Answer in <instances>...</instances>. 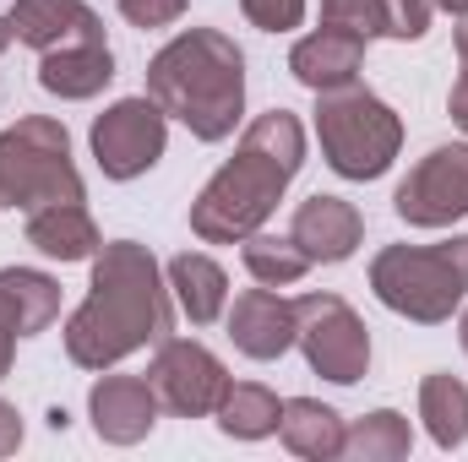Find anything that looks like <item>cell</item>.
<instances>
[{"label": "cell", "instance_id": "cell-20", "mask_svg": "<svg viewBox=\"0 0 468 462\" xmlns=\"http://www.w3.org/2000/svg\"><path fill=\"white\" fill-rule=\"evenodd\" d=\"M164 278H169L175 305H180L197 327H213V321L229 310V278H224V267H218L213 256H202V250H180V256L164 267Z\"/></svg>", "mask_w": 468, "mask_h": 462}, {"label": "cell", "instance_id": "cell-5", "mask_svg": "<svg viewBox=\"0 0 468 462\" xmlns=\"http://www.w3.org/2000/svg\"><path fill=\"white\" fill-rule=\"evenodd\" d=\"M88 185L71 158V131L49 115H22L0 131V207L38 213L55 202H82Z\"/></svg>", "mask_w": 468, "mask_h": 462}, {"label": "cell", "instance_id": "cell-1", "mask_svg": "<svg viewBox=\"0 0 468 462\" xmlns=\"http://www.w3.org/2000/svg\"><path fill=\"white\" fill-rule=\"evenodd\" d=\"M175 332V294L158 256L136 239H110L93 256L88 299L66 321V353L82 370H110L125 353Z\"/></svg>", "mask_w": 468, "mask_h": 462}, {"label": "cell", "instance_id": "cell-19", "mask_svg": "<svg viewBox=\"0 0 468 462\" xmlns=\"http://www.w3.org/2000/svg\"><path fill=\"white\" fill-rule=\"evenodd\" d=\"M27 245L49 261H93L104 250V234L82 202H55L27 213Z\"/></svg>", "mask_w": 468, "mask_h": 462}, {"label": "cell", "instance_id": "cell-28", "mask_svg": "<svg viewBox=\"0 0 468 462\" xmlns=\"http://www.w3.org/2000/svg\"><path fill=\"white\" fill-rule=\"evenodd\" d=\"M16 446H22V414L0 397V457H11Z\"/></svg>", "mask_w": 468, "mask_h": 462}, {"label": "cell", "instance_id": "cell-12", "mask_svg": "<svg viewBox=\"0 0 468 462\" xmlns=\"http://www.w3.org/2000/svg\"><path fill=\"white\" fill-rule=\"evenodd\" d=\"M158 392L153 381L142 375H99L93 392H88V419H93V436L110 441V446H136L153 436L158 425Z\"/></svg>", "mask_w": 468, "mask_h": 462}, {"label": "cell", "instance_id": "cell-18", "mask_svg": "<svg viewBox=\"0 0 468 462\" xmlns=\"http://www.w3.org/2000/svg\"><path fill=\"white\" fill-rule=\"evenodd\" d=\"M431 0H322V22L359 27L365 38H398L414 44L431 33Z\"/></svg>", "mask_w": 468, "mask_h": 462}, {"label": "cell", "instance_id": "cell-21", "mask_svg": "<svg viewBox=\"0 0 468 462\" xmlns=\"http://www.w3.org/2000/svg\"><path fill=\"white\" fill-rule=\"evenodd\" d=\"M344 414L316 403V397H289L283 403V419H278V436L294 457L305 462H327V457H344Z\"/></svg>", "mask_w": 468, "mask_h": 462}, {"label": "cell", "instance_id": "cell-17", "mask_svg": "<svg viewBox=\"0 0 468 462\" xmlns=\"http://www.w3.org/2000/svg\"><path fill=\"white\" fill-rule=\"evenodd\" d=\"M110 82H115V55H110L104 38H99V44H66V49L38 55V88L55 93L60 104L99 99Z\"/></svg>", "mask_w": 468, "mask_h": 462}, {"label": "cell", "instance_id": "cell-2", "mask_svg": "<svg viewBox=\"0 0 468 462\" xmlns=\"http://www.w3.org/2000/svg\"><path fill=\"white\" fill-rule=\"evenodd\" d=\"M305 163V125L289 110H267L245 125L234 158L197 191L191 202V234L207 245H239L245 234L267 229L278 213L289 180Z\"/></svg>", "mask_w": 468, "mask_h": 462}, {"label": "cell", "instance_id": "cell-32", "mask_svg": "<svg viewBox=\"0 0 468 462\" xmlns=\"http://www.w3.org/2000/svg\"><path fill=\"white\" fill-rule=\"evenodd\" d=\"M458 60H468V16H463V27H458Z\"/></svg>", "mask_w": 468, "mask_h": 462}, {"label": "cell", "instance_id": "cell-30", "mask_svg": "<svg viewBox=\"0 0 468 462\" xmlns=\"http://www.w3.org/2000/svg\"><path fill=\"white\" fill-rule=\"evenodd\" d=\"M431 5H441V11H452V16H468V0H431Z\"/></svg>", "mask_w": 468, "mask_h": 462}, {"label": "cell", "instance_id": "cell-6", "mask_svg": "<svg viewBox=\"0 0 468 462\" xmlns=\"http://www.w3.org/2000/svg\"><path fill=\"white\" fill-rule=\"evenodd\" d=\"M316 142H322V158L333 174L381 180L403 152V120L392 115L387 99L349 82V88L316 93Z\"/></svg>", "mask_w": 468, "mask_h": 462}, {"label": "cell", "instance_id": "cell-8", "mask_svg": "<svg viewBox=\"0 0 468 462\" xmlns=\"http://www.w3.org/2000/svg\"><path fill=\"white\" fill-rule=\"evenodd\" d=\"M392 213L409 229H452L468 218V142L431 147L392 191Z\"/></svg>", "mask_w": 468, "mask_h": 462}, {"label": "cell", "instance_id": "cell-27", "mask_svg": "<svg viewBox=\"0 0 468 462\" xmlns=\"http://www.w3.org/2000/svg\"><path fill=\"white\" fill-rule=\"evenodd\" d=\"M120 16L131 22V27H169V22H180L186 16V0H120Z\"/></svg>", "mask_w": 468, "mask_h": 462}, {"label": "cell", "instance_id": "cell-10", "mask_svg": "<svg viewBox=\"0 0 468 462\" xmlns=\"http://www.w3.org/2000/svg\"><path fill=\"white\" fill-rule=\"evenodd\" d=\"M158 403L175 414V419H207L218 414L224 392H229V370L224 359L197 338H164L153 353V370H147Z\"/></svg>", "mask_w": 468, "mask_h": 462}, {"label": "cell", "instance_id": "cell-33", "mask_svg": "<svg viewBox=\"0 0 468 462\" xmlns=\"http://www.w3.org/2000/svg\"><path fill=\"white\" fill-rule=\"evenodd\" d=\"M458 343H463V353H468V305H463V316H458Z\"/></svg>", "mask_w": 468, "mask_h": 462}, {"label": "cell", "instance_id": "cell-11", "mask_svg": "<svg viewBox=\"0 0 468 462\" xmlns=\"http://www.w3.org/2000/svg\"><path fill=\"white\" fill-rule=\"evenodd\" d=\"M60 316V283L33 267H5L0 272V381L11 375V359L22 338H38Z\"/></svg>", "mask_w": 468, "mask_h": 462}, {"label": "cell", "instance_id": "cell-31", "mask_svg": "<svg viewBox=\"0 0 468 462\" xmlns=\"http://www.w3.org/2000/svg\"><path fill=\"white\" fill-rule=\"evenodd\" d=\"M11 44H16V38H11V16H0V55H5Z\"/></svg>", "mask_w": 468, "mask_h": 462}, {"label": "cell", "instance_id": "cell-26", "mask_svg": "<svg viewBox=\"0 0 468 462\" xmlns=\"http://www.w3.org/2000/svg\"><path fill=\"white\" fill-rule=\"evenodd\" d=\"M239 11L261 33H289V27L305 22V0H239Z\"/></svg>", "mask_w": 468, "mask_h": 462}, {"label": "cell", "instance_id": "cell-7", "mask_svg": "<svg viewBox=\"0 0 468 462\" xmlns=\"http://www.w3.org/2000/svg\"><path fill=\"white\" fill-rule=\"evenodd\" d=\"M294 343L305 353V364L333 386H354L370 375V332L344 294H300L294 299Z\"/></svg>", "mask_w": 468, "mask_h": 462}, {"label": "cell", "instance_id": "cell-3", "mask_svg": "<svg viewBox=\"0 0 468 462\" xmlns=\"http://www.w3.org/2000/svg\"><path fill=\"white\" fill-rule=\"evenodd\" d=\"M147 99L197 142H229L245 115V49L218 27H186L147 60Z\"/></svg>", "mask_w": 468, "mask_h": 462}, {"label": "cell", "instance_id": "cell-15", "mask_svg": "<svg viewBox=\"0 0 468 462\" xmlns=\"http://www.w3.org/2000/svg\"><path fill=\"white\" fill-rule=\"evenodd\" d=\"M5 16H11V38L38 49V55L104 38V22H99V11L88 0H16Z\"/></svg>", "mask_w": 468, "mask_h": 462}, {"label": "cell", "instance_id": "cell-23", "mask_svg": "<svg viewBox=\"0 0 468 462\" xmlns=\"http://www.w3.org/2000/svg\"><path fill=\"white\" fill-rule=\"evenodd\" d=\"M278 419H283V403H278L272 386L229 381V392L218 403V430L229 441H267V436H278Z\"/></svg>", "mask_w": 468, "mask_h": 462}, {"label": "cell", "instance_id": "cell-25", "mask_svg": "<svg viewBox=\"0 0 468 462\" xmlns=\"http://www.w3.org/2000/svg\"><path fill=\"white\" fill-rule=\"evenodd\" d=\"M414 452V430L398 408H376L344 430V457L354 462H398Z\"/></svg>", "mask_w": 468, "mask_h": 462}, {"label": "cell", "instance_id": "cell-22", "mask_svg": "<svg viewBox=\"0 0 468 462\" xmlns=\"http://www.w3.org/2000/svg\"><path fill=\"white\" fill-rule=\"evenodd\" d=\"M420 419H425V436L441 452H458L468 441V386L447 370H431L420 381Z\"/></svg>", "mask_w": 468, "mask_h": 462}, {"label": "cell", "instance_id": "cell-14", "mask_svg": "<svg viewBox=\"0 0 468 462\" xmlns=\"http://www.w3.org/2000/svg\"><path fill=\"white\" fill-rule=\"evenodd\" d=\"M289 239L311 256V267L322 261V267H338V261H349L354 250H359V239H365V218H359V207L344 202V196H305L300 207H294V224H289Z\"/></svg>", "mask_w": 468, "mask_h": 462}, {"label": "cell", "instance_id": "cell-4", "mask_svg": "<svg viewBox=\"0 0 468 462\" xmlns=\"http://www.w3.org/2000/svg\"><path fill=\"white\" fill-rule=\"evenodd\" d=\"M370 289L392 316H409L420 327L452 321L468 299V234L441 245H387L370 261Z\"/></svg>", "mask_w": 468, "mask_h": 462}, {"label": "cell", "instance_id": "cell-29", "mask_svg": "<svg viewBox=\"0 0 468 462\" xmlns=\"http://www.w3.org/2000/svg\"><path fill=\"white\" fill-rule=\"evenodd\" d=\"M447 115L468 136V60H463V71H458V82H452V93H447Z\"/></svg>", "mask_w": 468, "mask_h": 462}, {"label": "cell", "instance_id": "cell-9", "mask_svg": "<svg viewBox=\"0 0 468 462\" xmlns=\"http://www.w3.org/2000/svg\"><path fill=\"white\" fill-rule=\"evenodd\" d=\"M93 163L104 169V180H142L164 147H169V115L142 93V99H120L93 120Z\"/></svg>", "mask_w": 468, "mask_h": 462}, {"label": "cell", "instance_id": "cell-13", "mask_svg": "<svg viewBox=\"0 0 468 462\" xmlns=\"http://www.w3.org/2000/svg\"><path fill=\"white\" fill-rule=\"evenodd\" d=\"M365 33L344 27V22H322L316 33H305L294 49H289V71L300 88L311 93H333V88H349L359 82V66H365Z\"/></svg>", "mask_w": 468, "mask_h": 462}, {"label": "cell", "instance_id": "cell-16", "mask_svg": "<svg viewBox=\"0 0 468 462\" xmlns=\"http://www.w3.org/2000/svg\"><path fill=\"white\" fill-rule=\"evenodd\" d=\"M224 316H229V343L245 359H261L267 364V359H283L294 348V299H278L267 283L234 294V305Z\"/></svg>", "mask_w": 468, "mask_h": 462}, {"label": "cell", "instance_id": "cell-24", "mask_svg": "<svg viewBox=\"0 0 468 462\" xmlns=\"http://www.w3.org/2000/svg\"><path fill=\"white\" fill-rule=\"evenodd\" d=\"M239 261H245V272L256 278V283H267V289H289V283H300L305 272H311V256L289 239V234H245L239 239Z\"/></svg>", "mask_w": 468, "mask_h": 462}]
</instances>
